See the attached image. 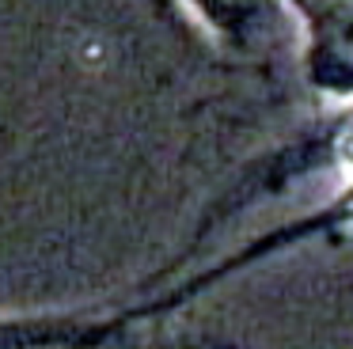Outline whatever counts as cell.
Wrapping results in <instances>:
<instances>
[{
    "label": "cell",
    "instance_id": "1",
    "mask_svg": "<svg viewBox=\"0 0 353 349\" xmlns=\"http://www.w3.org/2000/svg\"><path fill=\"white\" fill-rule=\"evenodd\" d=\"M0 334H4V326H0Z\"/></svg>",
    "mask_w": 353,
    "mask_h": 349
}]
</instances>
